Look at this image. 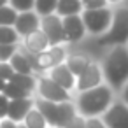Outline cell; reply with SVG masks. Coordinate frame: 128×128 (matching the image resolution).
<instances>
[{"instance_id":"1","label":"cell","mask_w":128,"mask_h":128,"mask_svg":"<svg viewBox=\"0 0 128 128\" xmlns=\"http://www.w3.org/2000/svg\"><path fill=\"white\" fill-rule=\"evenodd\" d=\"M105 84L110 90L121 91L128 81V46L107 48V53L100 63Z\"/></svg>"},{"instance_id":"2","label":"cell","mask_w":128,"mask_h":128,"mask_svg":"<svg viewBox=\"0 0 128 128\" xmlns=\"http://www.w3.org/2000/svg\"><path fill=\"white\" fill-rule=\"evenodd\" d=\"M126 44H128V0L112 7V20L107 32L95 39V46L104 49Z\"/></svg>"},{"instance_id":"3","label":"cell","mask_w":128,"mask_h":128,"mask_svg":"<svg viewBox=\"0 0 128 128\" xmlns=\"http://www.w3.org/2000/svg\"><path fill=\"white\" fill-rule=\"evenodd\" d=\"M112 104V90L107 84H100L96 88L81 91L77 96V109L82 116L93 118L104 114Z\"/></svg>"},{"instance_id":"4","label":"cell","mask_w":128,"mask_h":128,"mask_svg":"<svg viewBox=\"0 0 128 128\" xmlns=\"http://www.w3.org/2000/svg\"><path fill=\"white\" fill-rule=\"evenodd\" d=\"M34 107L44 116L46 123L54 128H65L67 123L76 116V107L72 102H49L42 98L34 100Z\"/></svg>"},{"instance_id":"5","label":"cell","mask_w":128,"mask_h":128,"mask_svg":"<svg viewBox=\"0 0 128 128\" xmlns=\"http://www.w3.org/2000/svg\"><path fill=\"white\" fill-rule=\"evenodd\" d=\"M20 49L26 54V58H28V62L32 65L34 74H44L49 68H53V67H56L60 63H65V58L68 54L65 44H62V46H49L46 51L37 53V54H32V53L25 51L21 46H20Z\"/></svg>"},{"instance_id":"6","label":"cell","mask_w":128,"mask_h":128,"mask_svg":"<svg viewBox=\"0 0 128 128\" xmlns=\"http://www.w3.org/2000/svg\"><path fill=\"white\" fill-rule=\"evenodd\" d=\"M81 20L86 30V35L96 39L100 35H104L110 25L112 20V7H102V9H91V11H82L81 12Z\"/></svg>"},{"instance_id":"7","label":"cell","mask_w":128,"mask_h":128,"mask_svg":"<svg viewBox=\"0 0 128 128\" xmlns=\"http://www.w3.org/2000/svg\"><path fill=\"white\" fill-rule=\"evenodd\" d=\"M37 77V93H39V98L42 100H49V102H70V93L67 90H63L62 86H58L54 81H51L48 76L40 74V76H35Z\"/></svg>"},{"instance_id":"8","label":"cell","mask_w":128,"mask_h":128,"mask_svg":"<svg viewBox=\"0 0 128 128\" xmlns=\"http://www.w3.org/2000/svg\"><path fill=\"white\" fill-rule=\"evenodd\" d=\"M39 28L46 35L49 46H62V44H65V35H63V28H62V18L58 14H49V16L40 18V26Z\"/></svg>"},{"instance_id":"9","label":"cell","mask_w":128,"mask_h":128,"mask_svg":"<svg viewBox=\"0 0 128 128\" xmlns=\"http://www.w3.org/2000/svg\"><path fill=\"white\" fill-rule=\"evenodd\" d=\"M62 28H63V35H65V44H79L84 40V37H88L81 14H72V16L62 18Z\"/></svg>"},{"instance_id":"10","label":"cell","mask_w":128,"mask_h":128,"mask_svg":"<svg viewBox=\"0 0 128 128\" xmlns=\"http://www.w3.org/2000/svg\"><path fill=\"white\" fill-rule=\"evenodd\" d=\"M104 84V76H102V68H100V63L96 62H90L88 67L82 70L81 76L76 77V90L81 93V91H86V90H91V88H96Z\"/></svg>"},{"instance_id":"11","label":"cell","mask_w":128,"mask_h":128,"mask_svg":"<svg viewBox=\"0 0 128 128\" xmlns=\"http://www.w3.org/2000/svg\"><path fill=\"white\" fill-rule=\"evenodd\" d=\"M105 128H128V105L124 102H114L104 112Z\"/></svg>"},{"instance_id":"12","label":"cell","mask_w":128,"mask_h":128,"mask_svg":"<svg viewBox=\"0 0 128 128\" xmlns=\"http://www.w3.org/2000/svg\"><path fill=\"white\" fill-rule=\"evenodd\" d=\"M40 26V18L34 12V11H25V12H18L16 21H14V30L18 32V35L23 39L25 35L39 30Z\"/></svg>"},{"instance_id":"13","label":"cell","mask_w":128,"mask_h":128,"mask_svg":"<svg viewBox=\"0 0 128 128\" xmlns=\"http://www.w3.org/2000/svg\"><path fill=\"white\" fill-rule=\"evenodd\" d=\"M48 77H49L51 81H54L58 86H62L63 90H67V91L76 90V77H74V74L67 68L65 63H60V65H56V67L49 68V70H48Z\"/></svg>"},{"instance_id":"14","label":"cell","mask_w":128,"mask_h":128,"mask_svg":"<svg viewBox=\"0 0 128 128\" xmlns=\"http://www.w3.org/2000/svg\"><path fill=\"white\" fill-rule=\"evenodd\" d=\"M20 46H21L25 51H28V53H32V54H37V53L46 51V49L49 48V42H48L46 35L42 34V30L39 28V30H35V32H32V34H28V35H25V37L21 39Z\"/></svg>"},{"instance_id":"15","label":"cell","mask_w":128,"mask_h":128,"mask_svg":"<svg viewBox=\"0 0 128 128\" xmlns=\"http://www.w3.org/2000/svg\"><path fill=\"white\" fill-rule=\"evenodd\" d=\"M34 107V98H18V100H9V107H7V119L18 123H23L26 112Z\"/></svg>"},{"instance_id":"16","label":"cell","mask_w":128,"mask_h":128,"mask_svg":"<svg viewBox=\"0 0 128 128\" xmlns=\"http://www.w3.org/2000/svg\"><path fill=\"white\" fill-rule=\"evenodd\" d=\"M90 62H91V58L84 53H72V54H67V58H65V65L74 74V77L81 76Z\"/></svg>"},{"instance_id":"17","label":"cell","mask_w":128,"mask_h":128,"mask_svg":"<svg viewBox=\"0 0 128 128\" xmlns=\"http://www.w3.org/2000/svg\"><path fill=\"white\" fill-rule=\"evenodd\" d=\"M9 65L12 67L14 74H28V76H35L34 70H32V65H30V62H28V58H26V54L20 49V46H18V51L12 54V58L9 60Z\"/></svg>"},{"instance_id":"18","label":"cell","mask_w":128,"mask_h":128,"mask_svg":"<svg viewBox=\"0 0 128 128\" xmlns=\"http://www.w3.org/2000/svg\"><path fill=\"white\" fill-rule=\"evenodd\" d=\"M81 12H82L81 0H58L56 2L54 14H58L60 18L72 16V14H81Z\"/></svg>"},{"instance_id":"19","label":"cell","mask_w":128,"mask_h":128,"mask_svg":"<svg viewBox=\"0 0 128 128\" xmlns=\"http://www.w3.org/2000/svg\"><path fill=\"white\" fill-rule=\"evenodd\" d=\"M7 82H12V84L20 86L21 90H25L28 93H34L35 86H37V77L35 76H28V74H14L11 77V81H7Z\"/></svg>"},{"instance_id":"20","label":"cell","mask_w":128,"mask_h":128,"mask_svg":"<svg viewBox=\"0 0 128 128\" xmlns=\"http://www.w3.org/2000/svg\"><path fill=\"white\" fill-rule=\"evenodd\" d=\"M23 124H25L26 128H46V126H48L44 116H42L35 107H32V109L26 112V116H25V119H23Z\"/></svg>"},{"instance_id":"21","label":"cell","mask_w":128,"mask_h":128,"mask_svg":"<svg viewBox=\"0 0 128 128\" xmlns=\"http://www.w3.org/2000/svg\"><path fill=\"white\" fill-rule=\"evenodd\" d=\"M56 2H58V0H35V2H34V12H35L39 18L54 14V11H56Z\"/></svg>"},{"instance_id":"22","label":"cell","mask_w":128,"mask_h":128,"mask_svg":"<svg viewBox=\"0 0 128 128\" xmlns=\"http://www.w3.org/2000/svg\"><path fill=\"white\" fill-rule=\"evenodd\" d=\"M21 37L14 26H0V44H20Z\"/></svg>"},{"instance_id":"23","label":"cell","mask_w":128,"mask_h":128,"mask_svg":"<svg viewBox=\"0 0 128 128\" xmlns=\"http://www.w3.org/2000/svg\"><path fill=\"white\" fill-rule=\"evenodd\" d=\"M2 95H6L9 100H18V98H28V96H32V93L21 90L20 86H16L12 82H6V88H4Z\"/></svg>"},{"instance_id":"24","label":"cell","mask_w":128,"mask_h":128,"mask_svg":"<svg viewBox=\"0 0 128 128\" xmlns=\"http://www.w3.org/2000/svg\"><path fill=\"white\" fill-rule=\"evenodd\" d=\"M18 12L7 4L4 7H0V26H14Z\"/></svg>"},{"instance_id":"25","label":"cell","mask_w":128,"mask_h":128,"mask_svg":"<svg viewBox=\"0 0 128 128\" xmlns=\"http://www.w3.org/2000/svg\"><path fill=\"white\" fill-rule=\"evenodd\" d=\"M34 2L35 0H9V6L16 12H25V11H34Z\"/></svg>"},{"instance_id":"26","label":"cell","mask_w":128,"mask_h":128,"mask_svg":"<svg viewBox=\"0 0 128 128\" xmlns=\"http://www.w3.org/2000/svg\"><path fill=\"white\" fill-rule=\"evenodd\" d=\"M20 44H0V62H9Z\"/></svg>"},{"instance_id":"27","label":"cell","mask_w":128,"mask_h":128,"mask_svg":"<svg viewBox=\"0 0 128 128\" xmlns=\"http://www.w3.org/2000/svg\"><path fill=\"white\" fill-rule=\"evenodd\" d=\"M81 6H82V11H91V9L107 7V2L105 0H81Z\"/></svg>"},{"instance_id":"28","label":"cell","mask_w":128,"mask_h":128,"mask_svg":"<svg viewBox=\"0 0 128 128\" xmlns=\"http://www.w3.org/2000/svg\"><path fill=\"white\" fill-rule=\"evenodd\" d=\"M12 76H14V70L9 65V62H0V79L7 82V81H11Z\"/></svg>"},{"instance_id":"29","label":"cell","mask_w":128,"mask_h":128,"mask_svg":"<svg viewBox=\"0 0 128 128\" xmlns=\"http://www.w3.org/2000/svg\"><path fill=\"white\" fill-rule=\"evenodd\" d=\"M7 107H9V98L0 93V121L7 118Z\"/></svg>"},{"instance_id":"30","label":"cell","mask_w":128,"mask_h":128,"mask_svg":"<svg viewBox=\"0 0 128 128\" xmlns=\"http://www.w3.org/2000/svg\"><path fill=\"white\" fill-rule=\"evenodd\" d=\"M84 121H86V119H82L81 116H74V118L67 123L65 128H84Z\"/></svg>"},{"instance_id":"31","label":"cell","mask_w":128,"mask_h":128,"mask_svg":"<svg viewBox=\"0 0 128 128\" xmlns=\"http://www.w3.org/2000/svg\"><path fill=\"white\" fill-rule=\"evenodd\" d=\"M84 128H105V124H104V121H100L96 118H88L84 121Z\"/></svg>"},{"instance_id":"32","label":"cell","mask_w":128,"mask_h":128,"mask_svg":"<svg viewBox=\"0 0 128 128\" xmlns=\"http://www.w3.org/2000/svg\"><path fill=\"white\" fill-rule=\"evenodd\" d=\"M0 128H18V124L14 123V121H11V119H2L0 121Z\"/></svg>"},{"instance_id":"33","label":"cell","mask_w":128,"mask_h":128,"mask_svg":"<svg viewBox=\"0 0 128 128\" xmlns=\"http://www.w3.org/2000/svg\"><path fill=\"white\" fill-rule=\"evenodd\" d=\"M121 95H123V102L128 105V81H126V84L121 88Z\"/></svg>"},{"instance_id":"34","label":"cell","mask_w":128,"mask_h":128,"mask_svg":"<svg viewBox=\"0 0 128 128\" xmlns=\"http://www.w3.org/2000/svg\"><path fill=\"white\" fill-rule=\"evenodd\" d=\"M107 2V6H110V7H114V6H119V4H123V2H126V0H105Z\"/></svg>"},{"instance_id":"35","label":"cell","mask_w":128,"mask_h":128,"mask_svg":"<svg viewBox=\"0 0 128 128\" xmlns=\"http://www.w3.org/2000/svg\"><path fill=\"white\" fill-rule=\"evenodd\" d=\"M4 88H6V81H2V79H0V93L4 91Z\"/></svg>"},{"instance_id":"36","label":"cell","mask_w":128,"mask_h":128,"mask_svg":"<svg viewBox=\"0 0 128 128\" xmlns=\"http://www.w3.org/2000/svg\"><path fill=\"white\" fill-rule=\"evenodd\" d=\"M7 2H9V0H0V7H4V6H7Z\"/></svg>"},{"instance_id":"37","label":"cell","mask_w":128,"mask_h":128,"mask_svg":"<svg viewBox=\"0 0 128 128\" xmlns=\"http://www.w3.org/2000/svg\"><path fill=\"white\" fill-rule=\"evenodd\" d=\"M18 128H26V126H25L23 123H18Z\"/></svg>"},{"instance_id":"38","label":"cell","mask_w":128,"mask_h":128,"mask_svg":"<svg viewBox=\"0 0 128 128\" xmlns=\"http://www.w3.org/2000/svg\"><path fill=\"white\" fill-rule=\"evenodd\" d=\"M46 128H48V126H46Z\"/></svg>"},{"instance_id":"39","label":"cell","mask_w":128,"mask_h":128,"mask_svg":"<svg viewBox=\"0 0 128 128\" xmlns=\"http://www.w3.org/2000/svg\"><path fill=\"white\" fill-rule=\"evenodd\" d=\"M126 46H128V44H126Z\"/></svg>"}]
</instances>
